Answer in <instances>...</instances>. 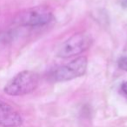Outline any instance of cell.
Segmentation results:
<instances>
[{"mask_svg":"<svg viewBox=\"0 0 127 127\" xmlns=\"http://www.w3.org/2000/svg\"><path fill=\"white\" fill-rule=\"evenodd\" d=\"M38 85V75L31 71L17 74L5 85L4 91L10 96H24L32 92Z\"/></svg>","mask_w":127,"mask_h":127,"instance_id":"6da1fadb","label":"cell"},{"mask_svg":"<svg viewBox=\"0 0 127 127\" xmlns=\"http://www.w3.org/2000/svg\"><path fill=\"white\" fill-rule=\"evenodd\" d=\"M51 19V10L47 6L39 5L19 12L15 18V23L22 26H38L50 23Z\"/></svg>","mask_w":127,"mask_h":127,"instance_id":"7a4b0ae2","label":"cell"},{"mask_svg":"<svg viewBox=\"0 0 127 127\" xmlns=\"http://www.w3.org/2000/svg\"><path fill=\"white\" fill-rule=\"evenodd\" d=\"M92 42V39L88 34H74L59 46L57 55L62 58H68L76 56L86 51L91 46Z\"/></svg>","mask_w":127,"mask_h":127,"instance_id":"3957f363","label":"cell"},{"mask_svg":"<svg viewBox=\"0 0 127 127\" xmlns=\"http://www.w3.org/2000/svg\"><path fill=\"white\" fill-rule=\"evenodd\" d=\"M87 69V58L79 57L57 69L53 73V78L56 81H68L83 76Z\"/></svg>","mask_w":127,"mask_h":127,"instance_id":"277c9868","label":"cell"},{"mask_svg":"<svg viewBox=\"0 0 127 127\" xmlns=\"http://www.w3.org/2000/svg\"><path fill=\"white\" fill-rule=\"evenodd\" d=\"M23 124L20 114L9 104L0 100V126L18 127Z\"/></svg>","mask_w":127,"mask_h":127,"instance_id":"5b68a950","label":"cell"},{"mask_svg":"<svg viewBox=\"0 0 127 127\" xmlns=\"http://www.w3.org/2000/svg\"><path fill=\"white\" fill-rule=\"evenodd\" d=\"M118 66L122 70L127 71V58H122L118 60Z\"/></svg>","mask_w":127,"mask_h":127,"instance_id":"8992f818","label":"cell"},{"mask_svg":"<svg viewBox=\"0 0 127 127\" xmlns=\"http://www.w3.org/2000/svg\"><path fill=\"white\" fill-rule=\"evenodd\" d=\"M121 89H122V91H123L124 93H125L127 95V81L125 82V83L122 85Z\"/></svg>","mask_w":127,"mask_h":127,"instance_id":"52a82bcc","label":"cell"}]
</instances>
